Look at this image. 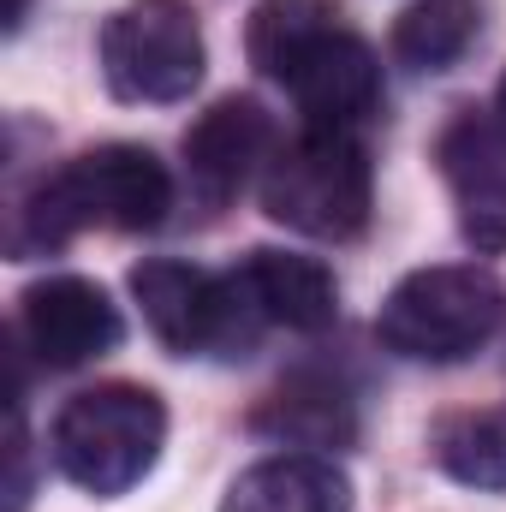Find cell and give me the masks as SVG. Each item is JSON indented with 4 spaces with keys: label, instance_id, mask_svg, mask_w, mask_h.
Returning a JSON list of instances; mask_svg holds the SVG:
<instances>
[{
    "label": "cell",
    "instance_id": "6da1fadb",
    "mask_svg": "<svg viewBox=\"0 0 506 512\" xmlns=\"http://www.w3.org/2000/svg\"><path fill=\"white\" fill-rule=\"evenodd\" d=\"M245 54L292 96L304 126L352 131L381 108L376 48L340 18L334 0H262L245 24Z\"/></svg>",
    "mask_w": 506,
    "mask_h": 512
},
{
    "label": "cell",
    "instance_id": "7a4b0ae2",
    "mask_svg": "<svg viewBox=\"0 0 506 512\" xmlns=\"http://www.w3.org/2000/svg\"><path fill=\"white\" fill-rule=\"evenodd\" d=\"M173 209V173L143 143H102L42 173L12 215V256L60 251L84 227L155 233Z\"/></svg>",
    "mask_w": 506,
    "mask_h": 512
},
{
    "label": "cell",
    "instance_id": "3957f363",
    "mask_svg": "<svg viewBox=\"0 0 506 512\" xmlns=\"http://www.w3.org/2000/svg\"><path fill=\"white\" fill-rule=\"evenodd\" d=\"M506 316V286L495 268L435 262L405 274L376 310V340L411 364H465L495 340Z\"/></svg>",
    "mask_w": 506,
    "mask_h": 512
},
{
    "label": "cell",
    "instance_id": "277c9868",
    "mask_svg": "<svg viewBox=\"0 0 506 512\" xmlns=\"http://www.w3.org/2000/svg\"><path fill=\"white\" fill-rule=\"evenodd\" d=\"M48 447H54L60 477L78 483L84 495H102V501L126 495L155 471L167 447V405L131 382L84 387L60 405Z\"/></svg>",
    "mask_w": 506,
    "mask_h": 512
},
{
    "label": "cell",
    "instance_id": "5b68a950",
    "mask_svg": "<svg viewBox=\"0 0 506 512\" xmlns=\"http://www.w3.org/2000/svg\"><path fill=\"white\" fill-rule=\"evenodd\" d=\"M370 203H376V179H370V155L352 131L304 126L262 167L268 221H280L304 239H328V245L358 239L370 227Z\"/></svg>",
    "mask_w": 506,
    "mask_h": 512
},
{
    "label": "cell",
    "instance_id": "8992f818",
    "mask_svg": "<svg viewBox=\"0 0 506 512\" xmlns=\"http://www.w3.org/2000/svg\"><path fill=\"white\" fill-rule=\"evenodd\" d=\"M131 298L143 304L149 334L173 358H245L256 346V334L268 328L256 298L239 280V268L209 274L197 262L149 256V262L131 268Z\"/></svg>",
    "mask_w": 506,
    "mask_h": 512
},
{
    "label": "cell",
    "instance_id": "52a82bcc",
    "mask_svg": "<svg viewBox=\"0 0 506 512\" xmlns=\"http://www.w3.org/2000/svg\"><path fill=\"white\" fill-rule=\"evenodd\" d=\"M203 66V24L185 0H131L102 24V78L120 102H185Z\"/></svg>",
    "mask_w": 506,
    "mask_h": 512
},
{
    "label": "cell",
    "instance_id": "ba28073f",
    "mask_svg": "<svg viewBox=\"0 0 506 512\" xmlns=\"http://www.w3.org/2000/svg\"><path fill=\"white\" fill-rule=\"evenodd\" d=\"M126 334L120 304L84 274H48L18 298V340L48 370H84Z\"/></svg>",
    "mask_w": 506,
    "mask_h": 512
},
{
    "label": "cell",
    "instance_id": "9c48e42d",
    "mask_svg": "<svg viewBox=\"0 0 506 512\" xmlns=\"http://www.w3.org/2000/svg\"><path fill=\"white\" fill-rule=\"evenodd\" d=\"M441 179L459 209V233L477 256L506 251V126L495 114H459L435 143Z\"/></svg>",
    "mask_w": 506,
    "mask_h": 512
},
{
    "label": "cell",
    "instance_id": "30bf717a",
    "mask_svg": "<svg viewBox=\"0 0 506 512\" xmlns=\"http://www.w3.org/2000/svg\"><path fill=\"white\" fill-rule=\"evenodd\" d=\"M268 161H274V120L256 96H221L185 131V179L209 209L233 203Z\"/></svg>",
    "mask_w": 506,
    "mask_h": 512
},
{
    "label": "cell",
    "instance_id": "8fae6325",
    "mask_svg": "<svg viewBox=\"0 0 506 512\" xmlns=\"http://www.w3.org/2000/svg\"><path fill=\"white\" fill-rule=\"evenodd\" d=\"M239 280L256 298L262 322L274 328H292V334H322L340 322V286L328 274V262L298 251H251L239 262Z\"/></svg>",
    "mask_w": 506,
    "mask_h": 512
},
{
    "label": "cell",
    "instance_id": "7c38bea8",
    "mask_svg": "<svg viewBox=\"0 0 506 512\" xmlns=\"http://www.w3.org/2000/svg\"><path fill=\"white\" fill-rule=\"evenodd\" d=\"M221 512H352V483L322 453H274L233 477Z\"/></svg>",
    "mask_w": 506,
    "mask_h": 512
},
{
    "label": "cell",
    "instance_id": "4fadbf2b",
    "mask_svg": "<svg viewBox=\"0 0 506 512\" xmlns=\"http://www.w3.org/2000/svg\"><path fill=\"white\" fill-rule=\"evenodd\" d=\"M256 429L262 435H280L286 447H346L352 441V399L340 393L334 382H322V376H298V382H286L262 411H256Z\"/></svg>",
    "mask_w": 506,
    "mask_h": 512
},
{
    "label": "cell",
    "instance_id": "5bb4252c",
    "mask_svg": "<svg viewBox=\"0 0 506 512\" xmlns=\"http://www.w3.org/2000/svg\"><path fill=\"white\" fill-rule=\"evenodd\" d=\"M477 36V0H417L393 18V60L411 72H441L453 66Z\"/></svg>",
    "mask_w": 506,
    "mask_h": 512
},
{
    "label": "cell",
    "instance_id": "9a60e30c",
    "mask_svg": "<svg viewBox=\"0 0 506 512\" xmlns=\"http://www.w3.org/2000/svg\"><path fill=\"white\" fill-rule=\"evenodd\" d=\"M435 459L453 483L483 489V495H506V399L489 411H465V417L441 423Z\"/></svg>",
    "mask_w": 506,
    "mask_h": 512
},
{
    "label": "cell",
    "instance_id": "2e32d148",
    "mask_svg": "<svg viewBox=\"0 0 506 512\" xmlns=\"http://www.w3.org/2000/svg\"><path fill=\"white\" fill-rule=\"evenodd\" d=\"M24 12H30V0H12V6H6V30H18V24H24Z\"/></svg>",
    "mask_w": 506,
    "mask_h": 512
},
{
    "label": "cell",
    "instance_id": "e0dca14e",
    "mask_svg": "<svg viewBox=\"0 0 506 512\" xmlns=\"http://www.w3.org/2000/svg\"><path fill=\"white\" fill-rule=\"evenodd\" d=\"M495 120L506 126V78H501V90H495Z\"/></svg>",
    "mask_w": 506,
    "mask_h": 512
}]
</instances>
